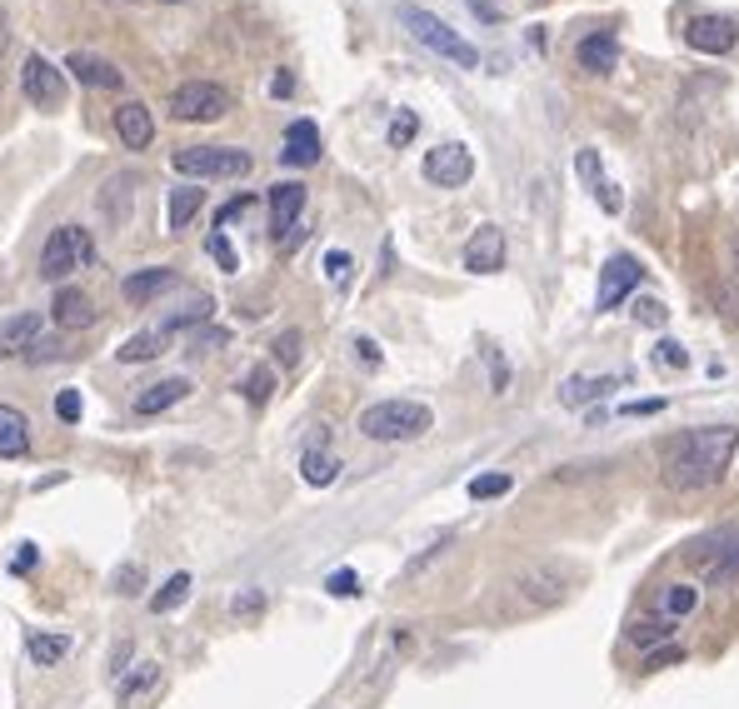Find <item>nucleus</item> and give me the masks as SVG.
I'll return each mask as SVG.
<instances>
[{
  "label": "nucleus",
  "instance_id": "f257e3e1",
  "mask_svg": "<svg viewBox=\"0 0 739 709\" xmlns=\"http://www.w3.org/2000/svg\"><path fill=\"white\" fill-rule=\"evenodd\" d=\"M739 450V430L735 425H705V430H685L664 450V485L680 495L695 490H715L729 475V459Z\"/></svg>",
  "mask_w": 739,
  "mask_h": 709
},
{
  "label": "nucleus",
  "instance_id": "f03ea898",
  "mask_svg": "<svg viewBox=\"0 0 739 709\" xmlns=\"http://www.w3.org/2000/svg\"><path fill=\"white\" fill-rule=\"evenodd\" d=\"M430 425H435V416H430V405H420V400H380V405H370V410H360V435L380 440V445L420 440Z\"/></svg>",
  "mask_w": 739,
  "mask_h": 709
},
{
  "label": "nucleus",
  "instance_id": "7ed1b4c3",
  "mask_svg": "<svg viewBox=\"0 0 739 709\" xmlns=\"http://www.w3.org/2000/svg\"><path fill=\"white\" fill-rule=\"evenodd\" d=\"M170 165L190 180H240V175H251V151H240V145H180L170 155Z\"/></svg>",
  "mask_w": 739,
  "mask_h": 709
},
{
  "label": "nucleus",
  "instance_id": "20e7f679",
  "mask_svg": "<svg viewBox=\"0 0 739 709\" xmlns=\"http://www.w3.org/2000/svg\"><path fill=\"white\" fill-rule=\"evenodd\" d=\"M400 25L415 35L420 45H430L435 55H445V60H455V66H465V70H475L479 66V51L465 41L460 31H450L440 15H430V11H420V5H400Z\"/></svg>",
  "mask_w": 739,
  "mask_h": 709
},
{
  "label": "nucleus",
  "instance_id": "39448f33",
  "mask_svg": "<svg viewBox=\"0 0 739 709\" xmlns=\"http://www.w3.org/2000/svg\"><path fill=\"white\" fill-rule=\"evenodd\" d=\"M505 595L515 600V610H554V605L570 595V575L560 565H530L505 585Z\"/></svg>",
  "mask_w": 739,
  "mask_h": 709
},
{
  "label": "nucleus",
  "instance_id": "423d86ee",
  "mask_svg": "<svg viewBox=\"0 0 739 709\" xmlns=\"http://www.w3.org/2000/svg\"><path fill=\"white\" fill-rule=\"evenodd\" d=\"M96 261V245H90V230L80 225H55L51 241L41 251V280H66L70 270Z\"/></svg>",
  "mask_w": 739,
  "mask_h": 709
},
{
  "label": "nucleus",
  "instance_id": "0eeeda50",
  "mask_svg": "<svg viewBox=\"0 0 739 709\" xmlns=\"http://www.w3.org/2000/svg\"><path fill=\"white\" fill-rule=\"evenodd\" d=\"M230 110V90L216 80H185L170 96V115L175 121H220Z\"/></svg>",
  "mask_w": 739,
  "mask_h": 709
},
{
  "label": "nucleus",
  "instance_id": "6e6552de",
  "mask_svg": "<svg viewBox=\"0 0 739 709\" xmlns=\"http://www.w3.org/2000/svg\"><path fill=\"white\" fill-rule=\"evenodd\" d=\"M470 175H475V155H470L460 141H445V145H435V151L424 155V180L440 186V190H460Z\"/></svg>",
  "mask_w": 739,
  "mask_h": 709
},
{
  "label": "nucleus",
  "instance_id": "1a4fd4ad",
  "mask_svg": "<svg viewBox=\"0 0 739 709\" xmlns=\"http://www.w3.org/2000/svg\"><path fill=\"white\" fill-rule=\"evenodd\" d=\"M21 90H25V100H31V106H41V110L66 106V76H60V70H55L41 51H35V55H25Z\"/></svg>",
  "mask_w": 739,
  "mask_h": 709
},
{
  "label": "nucleus",
  "instance_id": "9d476101",
  "mask_svg": "<svg viewBox=\"0 0 739 709\" xmlns=\"http://www.w3.org/2000/svg\"><path fill=\"white\" fill-rule=\"evenodd\" d=\"M739 41V25L729 15H690L685 21V45L699 55H729Z\"/></svg>",
  "mask_w": 739,
  "mask_h": 709
},
{
  "label": "nucleus",
  "instance_id": "9b49d317",
  "mask_svg": "<svg viewBox=\"0 0 739 709\" xmlns=\"http://www.w3.org/2000/svg\"><path fill=\"white\" fill-rule=\"evenodd\" d=\"M644 280V265L635 255H609L605 270H599V310H620V300Z\"/></svg>",
  "mask_w": 739,
  "mask_h": 709
},
{
  "label": "nucleus",
  "instance_id": "f8f14e48",
  "mask_svg": "<svg viewBox=\"0 0 739 709\" xmlns=\"http://www.w3.org/2000/svg\"><path fill=\"white\" fill-rule=\"evenodd\" d=\"M300 210H305V186L300 180H280L271 186V235L275 245H290L300 230Z\"/></svg>",
  "mask_w": 739,
  "mask_h": 709
},
{
  "label": "nucleus",
  "instance_id": "ddd939ff",
  "mask_svg": "<svg viewBox=\"0 0 739 709\" xmlns=\"http://www.w3.org/2000/svg\"><path fill=\"white\" fill-rule=\"evenodd\" d=\"M460 261H465L470 275H495L505 265V230L500 225H479L475 235L465 241V255H460Z\"/></svg>",
  "mask_w": 739,
  "mask_h": 709
},
{
  "label": "nucleus",
  "instance_id": "4468645a",
  "mask_svg": "<svg viewBox=\"0 0 739 709\" xmlns=\"http://www.w3.org/2000/svg\"><path fill=\"white\" fill-rule=\"evenodd\" d=\"M115 135L125 151H151L155 141V115L145 100H125V106L115 110Z\"/></svg>",
  "mask_w": 739,
  "mask_h": 709
},
{
  "label": "nucleus",
  "instance_id": "2eb2a0df",
  "mask_svg": "<svg viewBox=\"0 0 739 709\" xmlns=\"http://www.w3.org/2000/svg\"><path fill=\"white\" fill-rule=\"evenodd\" d=\"M66 70L80 80V86H90V90H120V86H125V70H120L115 60H106V55H90V51L70 55Z\"/></svg>",
  "mask_w": 739,
  "mask_h": 709
},
{
  "label": "nucleus",
  "instance_id": "dca6fc26",
  "mask_svg": "<svg viewBox=\"0 0 739 709\" xmlns=\"http://www.w3.org/2000/svg\"><path fill=\"white\" fill-rule=\"evenodd\" d=\"M575 170H580V180L589 186V196L599 200V210L605 215H620V206H625V196H620V186L605 175V165H599V155L595 151H580L575 155Z\"/></svg>",
  "mask_w": 739,
  "mask_h": 709
},
{
  "label": "nucleus",
  "instance_id": "f3484780",
  "mask_svg": "<svg viewBox=\"0 0 739 709\" xmlns=\"http://www.w3.org/2000/svg\"><path fill=\"white\" fill-rule=\"evenodd\" d=\"M51 320L60 330H86V325H96V300L86 290H76V285H60L51 300Z\"/></svg>",
  "mask_w": 739,
  "mask_h": 709
},
{
  "label": "nucleus",
  "instance_id": "a211bd4d",
  "mask_svg": "<svg viewBox=\"0 0 739 709\" xmlns=\"http://www.w3.org/2000/svg\"><path fill=\"white\" fill-rule=\"evenodd\" d=\"M170 285H175L170 265H145V270H135V275L120 280V300H125V306H151L155 295H165Z\"/></svg>",
  "mask_w": 739,
  "mask_h": 709
},
{
  "label": "nucleus",
  "instance_id": "6ab92c4d",
  "mask_svg": "<svg viewBox=\"0 0 739 709\" xmlns=\"http://www.w3.org/2000/svg\"><path fill=\"white\" fill-rule=\"evenodd\" d=\"M575 60H580V70H589V76H609V70L620 66V41H615L609 31H595L575 45Z\"/></svg>",
  "mask_w": 739,
  "mask_h": 709
},
{
  "label": "nucleus",
  "instance_id": "aec40b11",
  "mask_svg": "<svg viewBox=\"0 0 739 709\" xmlns=\"http://www.w3.org/2000/svg\"><path fill=\"white\" fill-rule=\"evenodd\" d=\"M285 165H316L320 160V125L316 121H290L285 125V145H280Z\"/></svg>",
  "mask_w": 739,
  "mask_h": 709
},
{
  "label": "nucleus",
  "instance_id": "412c9836",
  "mask_svg": "<svg viewBox=\"0 0 739 709\" xmlns=\"http://www.w3.org/2000/svg\"><path fill=\"white\" fill-rule=\"evenodd\" d=\"M41 340V310H21V315H5L0 320V355H25V350Z\"/></svg>",
  "mask_w": 739,
  "mask_h": 709
},
{
  "label": "nucleus",
  "instance_id": "4be33fe9",
  "mask_svg": "<svg viewBox=\"0 0 739 709\" xmlns=\"http://www.w3.org/2000/svg\"><path fill=\"white\" fill-rule=\"evenodd\" d=\"M165 689V679H161V665H135L131 669V679L120 685V709H145L155 695Z\"/></svg>",
  "mask_w": 739,
  "mask_h": 709
},
{
  "label": "nucleus",
  "instance_id": "5701e85b",
  "mask_svg": "<svg viewBox=\"0 0 739 709\" xmlns=\"http://www.w3.org/2000/svg\"><path fill=\"white\" fill-rule=\"evenodd\" d=\"M185 395H190V380H185V375H175V380H161V385H145V390L135 395V416H161V410L180 405Z\"/></svg>",
  "mask_w": 739,
  "mask_h": 709
},
{
  "label": "nucleus",
  "instance_id": "b1692460",
  "mask_svg": "<svg viewBox=\"0 0 739 709\" xmlns=\"http://www.w3.org/2000/svg\"><path fill=\"white\" fill-rule=\"evenodd\" d=\"M31 450V425L15 405H0V459H21Z\"/></svg>",
  "mask_w": 739,
  "mask_h": 709
},
{
  "label": "nucleus",
  "instance_id": "393cba45",
  "mask_svg": "<svg viewBox=\"0 0 739 709\" xmlns=\"http://www.w3.org/2000/svg\"><path fill=\"white\" fill-rule=\"evenodd\" d=\"M165 345H170V335L155 325V330H141V335H131L125 345L115 350V355H120V365H141V361H155V355H165Z\"/></svg>",
  "mask_w": 739,
  "mask_h": 709
},
{
  "label": "nucleus",
  "instance_id": "a878e982",
  "mask_svg": "<svg viewBox=\"0 0 739 709\" xmlns=\"http://www.w3.org/2000/svg\"><path fill=\"white\" fill-rule=\"evenodd\" d=\"M620 390V375H599V380H589V375H575V380L560 385V405H589L599 400V395Z\"/></svg>",
  "mask_w": 739,
  "mask_h": 709
},
{
  "label": "nucleus",
  "instance_id": "bb28decb",
  "mask_svg": "<svg viewBox=\"0 0 739 709\" xmlns=\"http://www.w3.org/2000/svg\"><path fill=\"white\" fill-rule=\"evenodd\" d=\"M200 206H206V190L200 186H175L170 190V235L190 230V220L200 215Z\"/></svg>",
  "mask_w": 739,
  "mask_h": 709
},
{
  "label": "nucleus",
  "instance_id": "cd10ccee",
  "mask_svg": "<svg viewBox=\"0 0 739 709\" xmlns=\"http://www.w3.org/2000/svg\"><path fill=\"white\" fill-rule=\"evenodd\" d=\"M695 550H705V555H719V560H709L705 565V579H739V540H725V550H709V545H695Z\"/></svg>",
  "mask_w": 739,
  "mask_h": 709
},
{
  "label": "nucleus",
  "instance_id": "c85d7f7f",
  "mask_svg": "<svg viewBox=\"0 0 739 709\" xmlns=\"http://www.w3.org/2000/svg\"><path fill=\"white\" fill-rule=\"evenodd\" d=\"M25 650H31V660L41 669H51V665H60V660L70 655V640H66V634H35Z\"/></svg>",
  "mask_w": 739,
  "mask_h": 709
},
{
  "label": "nucleus",
  "instance_id": "c756f323",
  "mask_svg": "<svg viewBox=\"0 0 739 709\" xmlns=\"http://www.w3.org/2000/svg\"><path fill=\"white\" fill-rule=\"evenodd\" d=\"M300 475H305V485H335L340 465H335V455H320V450H305Z\"/></svg>",
  "mask_w": 739,
  "mask_h": 709
},
{
  "label": "nucleus",
  "instance_id": "7c9ffc66",
  "mask_svg": "<svg viewBox=\"0 0 739 709\" xmlns=\"http://www.w3.org/2000/svg\"><path fill=\"white\" fill-rule=\"evenodd\" d=\"M235 390L245 395L251 405H265V400H271V390H275V370H271V365H255V370L245 375V380H240Z\"/></svg>",
  "mask_w": 739,
  "mask_h": 709
},
{
  "label": "nucleus",
  "instance_id": "2f4dec72",
  "mask_svg": "<svg viewBox=\"0 0 739 709\" xmlns=\"http://www.w3.org/2000/svg\"><path fill=\"white\" fill-rule=\"evenodd\" d=\"M185 595H190V575H170L161 585V595H151V610L155 614H170L175 605H185Z\"/></svg>",
  "mask_w": 739,
  "mask_h": 709
},
{
  "label": "nucleus",
  "instance_id": "473e14b6",
  "mask_svg": "<svg viewBox=\"0 0 739 709\" xmlns=\"http://www.w3.org/2000/svg\"><path fill=\"white\" fill-rule=\"evenodd\" d=\"M674 634V620H635L630 624V644H640V650H650V644L670 640Z\"/></svg>",
  "mask_w": 739,
  "mask_h": 709
},
{
  "label": "nucleus",
  "instance_id": "72a5a7b5",
  "mask_svg": "<svg viewBox=\"0 0 739 709\" xmlns=\"http://www.w3.org/2000/svg\"><path fill=\"white\" fill-rule=\"evenodd\" d=\"M510 475H475L470 480V500H500V495H510Z\"/></svg>",
  "mask_w": 739,
  "mask_h": 709
},
{
  "label": "nucleus",
  "instance_id": "f704fd0d",
  "mask_svg": "<svg viewBox=\"0 0 739 709\" xmlns=\"http://www.w3.org/2000/svg\"><path fill=\"white\" fill-rule=\"evenodd\" d=\"M206 251H210V261H216V265H220V270H225V275H235V270H240L235 251H230V241H225V230H210Z\"/></svg>",
  "mask_w": 739,
  "mask_h": 709
},
{
  "label": "nucleus",
  "instance_id": "c9c22d12",
  "mask_svg": "<svg viewBox=\"0 0 739 709\" xmlns=\"http://www.w3.org/2000/svg\"><path fill=\"white\" fill-rule=\"evenodd\" d=\"M695 605H699L695 585H670V589H664V610H670V614H690Z\"/></svg>",
  "mask_w": 739,
  "mask_h": 709
},
{
  "label": "nucleus",
  "instance_id": "e433bc0d",
  "mask_svg": "<svg viewBox=\"0 0 739 709\" xmlns=\"http://www.w3.org/2000/svg\"><path fill=\"white\" fill-rule=\"evenodd\" d=\"M300 345H305V335H300V330H285V335L280 340H275V361H280V365H295V361H300Z\"/></svg>",
  "mask_w": 739,
  "mask_h": 709
},
{
  "label": "nucleus",
  "instance_id": "4c0bfd02",
  "mask_svg": "<svg viewBox=\"0 0 739 709\" xmlns=\"http://www.w3.org/2000/svg\"><path fill=\"white\" fill-rule=\"evenodd\" d=\"M654 361H664L670 370H685L690 355H685V345H680V340H660V345H654Z\"/></svg>",
  "mask_w": 739,
  "mask_h": 709
},
{
  "label": "nucleus",
  "instance_id": "58836bf2",
  "mask_svg": "<svg viewBox=\"0 0 739 709\" xmlns=\"http://www.w3.org/2000/svg\"><path fill=\"white\" fill-rule=\"evenodd\" d=\"M115 589H120V595H141V589H145V569L141 565H120L115 569Z\"/></svg>",
  "mask_w": 739,
  "mask_h": 709
},
{
  "label": "nucleus",
  "instance_id": "ea45409f",
  "mask_svg": "<svg viewBox=\"0 0 739 709\" xmlns=\"http://www.w3.org/2000/svg\"><path fill=\"white\" fill-rule=\"evenodd\" d=\"M415 131H420V121H415L410 110H405V115H395V121H390V145H395V151H400V145H410Z\"/></svg>",
  "mask_w": 739,
  "mask_h": 709
},
{
  "label": "nucleus",
  "instance_id": "a19ab883",
  "mask_svg": "<svg viewBox=\"0 0 739 709\" xmlns=\"http://www.w3.org/2000/svg\"><path fill=\"white\" fill-rule=\"evenodd\" d=\"M326 589H330V595H335V600H350V595H360V579H355V569H335Z\"/></svg>",
  "mask_w": 739,
  "mask_h": 709
},
{
  "label": "nucleus",
  "instance_id": "79ce46f5",
  "mask_svg": "<svg viewBox=\"0 0 739 709\" xmlns=\"http://www.w3.org/2000/svg\"><path fill=\"white\" fill-rule=\"evenodd\" d=\"M55 416L66 420V425H76V420H80V390H60V395H55Z\"/></svg>",
  "mask_w": 739,
  "mask_h": 709
},
{
  "label": "nucleus",
  "instance_id": "37998d69",
  "mask_svg": "<svg viewBox=\"0 0 739 709\" xmlns=\"http://www.w3.org/2000/svg\"><path fill=\"white\" fill-rule=\"evenodd\" d=\"M230 610H235L240 620H255V614L265 610V595H255V589H251V595H235V605H230Z\"/></svg>",
  "mask_w": 739,
  "mask_h": 709
},
{
  "label": "nucleus",
  "instance_id": "c03bdc74",
  "mask_svg": "<svg viewBox=\"0 0 739 709\" xmlns=\"http://www.w3.org/2000/svg\"><path fill=\"white\" fill-rule=\"evenodd\" d=\"M664 315H670V310H664L660 300H640V306H635V320H644V325H664Z\"/></svg>",
  "mask_w": 739,
  "mask_h": 709
},
{
  "label": "nucleus",
  "instance_id": "a18cd8bd",
  "mask_svg": "<svg viewBox=\"0 0 739 709\" xmlns=\"http://www.w3.org/2000/svg\"><path fill=\"white\" fill-rule=\"evenodd\" d=\"M216 345H225V330H206V335L196 330V340H190V355H206V350H216Z\"/></svg>",
  "mask_w": 739,
  "mask_h": 709
},
{
  "label": "nucleus",
  "instance_id": "49530a36",
  "mask_svg": "<svg viewBox=\"0 0 739 709\" xmlns=\"http://www.w3.org/2000/svg\"><path fill=\"white\" fill-rule=\"evenodd\" d=\"M326 270H330V280L340 285V280L350 275V255H345V251H330V255H326Z\"/></svg>",
  "mask_w": 739,
  "mask_h": 709
},
{
  "label": "nucleus",
  "instance_id": "de8ad7c7",
  "mask_svg": "<svg viewBox=\"0 0 739 709\" xmlns=\"http://www.w3.org/2000/svg\"><path fill=\"white\" fill-rule=\"evenodd\" d=\"M245 210H251V196H235V200H230V206H220L216 225H230V220H235V215H245Z\"/></svg>",
  "mask_w": 739,
  "mask_h": 709
},
{
  "label": "nucleus",
  "instance_id": "09e8293b",
  "mask_svg": "<svg viewBox=\"0 0 739 709\" xmlns=\"http://www.w3.org/2000/svg\"><path fill=\"white\" fill-rule=\"evenodd\" d=\"M654 410H664V400H635V405H625V416H654Z\"/></svg>",
  "mask_w": 739,
  "mask_h": 709
},
{
  "label": "nucleus",
  "instance_id": "8fccbe9b",
  "mask_svg": "<svg viewBox=\"0 0 739 709\" xmlns=\"http://www.w3.org/2000/svg\"><path fill=\"white\" fill-rule=\"evenodd\" d=\"M355 350L365 355V365H380V350H375V340H355Z\"/></svg>",
  "mask_w": 739,
  "mask_h": 709
},
{
  "label": "nucleus",
  "instance_id": "3c124183",
  "mask_svg": "<svg viewBox=\"0 0 739 709\" xmlns=\"http://www.w3.org/2000/svg\"><path fill=\"white\" fill-rule=\"evenodd\" d=\"M290 90H295L290 76H275V80H271V96H290Z\"/></svg>",
  "mask_w": 739,
  "mask_h": 709
},
{
  "label": "nucleus",
  "instance_id": "603ef678",
  "mask_svg": "<svg viewBox=\"0 0 739 709\" xmlns=\"http://www.w3.org/2000/svg\"><path fill=\"white\" fill-rule=\"evenodd\" d=\"M470 5H475V11L485 15V21H500V11H495V5H489V0H470Z\"/></svg>",
  "mask_w": 739,
  "mask_h": 709
},
{
  "label": "nucleus",
  "instance_id": "864d4df0",
  "mask_svg": "<svg viewBox=\"0 0 739 709\" xmlns=\"http://www.w3.org/2000/svg\"><path fill=\"white\" fill-rule=\"evenodd\" d=\"M670 660H680V650H664V655H650V669H660V665H670Z\"/></svg>",
  "mask_w": 739,
  "mask_h": 709
},
{
  "label": "nucleus",
  "instance_id": "5fc2aeb1",
  "mask_svg": "<svg viewBox=\"0 0 739 709\" xmlns=\"http://www.w3.org/2000/svg\"><path fill=\"white\" fill-rule=\"evenodd\" d=\"M729 255H735V270H739V230H735V241H729Z\"/></svg>",
  "mask_w": 739,
  "mask_h": 709
},
{
  "label": "nucleus",
  "instance_id": "6e6d98bb",
  "mask_svg": "<svg viewBox=\"0 0 739 709\" xmlns=\"http://www.w3.org/2000/svg\"><path fill=\"white\" fill-rule=\"evenodd\" d=\"M0 35H5V21H0Z\"/></svg>",
  "mask_w": 739,
  "mask_h": 709
}]
</instances>
